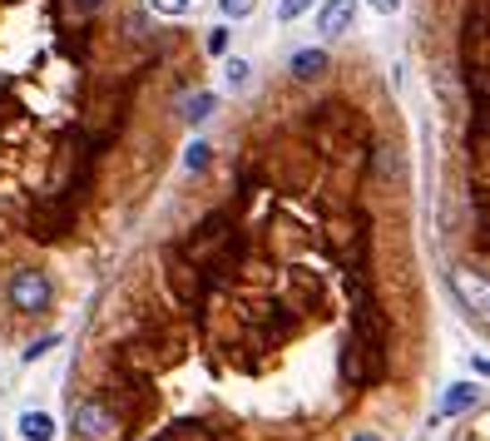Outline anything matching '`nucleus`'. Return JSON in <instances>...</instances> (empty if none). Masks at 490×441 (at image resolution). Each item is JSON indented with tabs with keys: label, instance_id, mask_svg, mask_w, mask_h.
<instances>
[{
	"label": "nucleus",
	"instance_id": "obj_14",
	"mask_svg": "<svg viewBox=\"0 0 490 441\" xmlns=\"http://www.w3.org/2000/svg\"><path fill=\"white\" fill-rule=\"evenodd\" d=\"M308 5H312V0H283V5H277V21H298Z\"/></svg>",
	"mask_w": 490,
	"mask_h": 441
},
{
	"label": "nucleus",
	"instance_id": "obj_7",
	"mask_svg": "<svg viewBox=\"0 0 490 441\" xmlns=\"http://www.w3.org/2000/svg\"><path fill=\"white\" fill-rule=\"evenodd\" d=\"M21 437L25 441H50L55 437V417H45V411H25V417H21Z\"/></svg>",
	"mask_w": 490,
	"mask_h": 441
},
{
	"label": "nucleus",
	"instance_id": "obj_2",
	"mask_svg": "<svg viewBox=\"0 0 490 441\" xmlns=\"http://www.w3.org/2000/svg\"><path fill=\"white\" fill-rule=\"evenodd\" d=\"M114 402L109 397H85L75 407V431L80 437H109V431H114Z\"/></svg>",
	"mask_w": 490,
	"mask_h": 441
},
{
	"label": "nucleus",
	"instance_id": "obj_12",
	"mask_svg": "<svg viewBox=\"0 0 490 441\" xmlns=\"http://www.w3.org/2000/svg\"><path fill=\"white\" fill-rule=\"evenodd\" d=\"M224 75H228V85H233V89H243L253 70H248V60H228V70H224Z\"/></svg>",
	"mask_w": 490,
	"mask_h": 441
},
{
	"label": "nucleus",
	"instance_id": "obj_6",
	"mask_svg": "<svg viewBox=\"0 0 490 441\" xmlns=\"http://www.w3.org/2000/svg\"><path fill=\"white\" fill-rule=\"evenodd\" d=\"M476 397H480V387H476V382H456V387L446 392V402H441V411H446V417H456V411L476 407Z\"/></svg>",
	"mask_w": 490,
	"mask_h": 441
},
{
	"label": "nucleus",
	"instance_id": "obj_17",
	"mask_svg": "<svg viewBox=\"0 0 490 441\" xmlns=\"http://www.w3.org/2000/svg\"><path fill=\"white\" fill-rule=\"evenodd\" d=\"M70 5H75V11H85V15H89V11H99V5H105V0H70Z\"/></svg>",
	"mask_w": 490,
	"mask_h": 441
},
{
	"label": "nucleus",
	"instance_id": "obj_3",
	"mask_svg": "<svg viewBox=\"0 0 490 441\" xmlns=\"http://www.w3.org/2000/svg\"><path fill=\"white\" fill-rule=\"evenodd\" d=\"M451 288H456V298L466 302L470 312H480V318H490V278L476 268H456L451 273Z\"/></svg>",
	"mask_w": 490,
	"mask_h": 441
},
{
	"label": "nucleus",
	"instance_id": "obj_15",
	"mask_svg": "<svg viewBox=\"0 0 490 441\" xmlns=\"http://www.w3.org/2000/svg\"><path fill=\"white\" fill-rule=\"evenodd\" d=\"M154 11H164V15H183L189 11V0H149Z\"/></svg>",
	"mask_w": 490,
	"mask_h": 441
},
{
	"label": "nucleus",
	"instance_id": "obj_19",
	"mask_svg": "<svg viewBox=\"0 0 490 441\" xmlns=\"http://www.w3.org/2000/svg\"><path fill=\"white\" fill-rule=\"evenodd\" d=\"M352 441H382L376 431H352Z\"/></svg>",
	"mask_w": 490,
	"mask_h": 441
},
{
	"label": "nucleus",
	"instance_id": "obj_9",
	"mask_svg": "<svg viewBox=\"0 0 490 441\" xmlns=\"http://www.w3.org/2000/svg\"><path fill=\"white\" fill-rule=\"evenodd\" d=\"M372 174H376L382 183H392V179H396V149H376V154H372Z\"/></svg>",
	"mask_w": 490,
	"mask_h": 441
},
{
	"label": "nucleus",
	"instance_id": "obj_16",
	"mask_svg": "<svg viewBox=\"0 0 490 441\" xmlns=\"http://www.w3.org/2000/svg\"><path fill=\"white\" fill-rule=\"evenodd\" d=\"M60 343V337H40V343H30V352H25V362H35V357H45L50 347Z\"/></svg>",
	"mask_w": 490,
	"mask_h": 441
},
{
	"label": "nucleus",
	"instance_id": "obj_4",
	"mask_svg": "<svg viewBox=\"0 0 490 441\" xmlns=\"http://www.w3.org/2000/svg\"><path fill=\"white\" fill-rule=\"evenodd\" d=\"M352 21H357V0H327L322 15H317V30L322 35H347Z\"/></svg>",
	"mask_w": 490,
	"mask_h": 441
},
{
	"label": "nucleus",
	"instance_id": "obj_1",
	"mask_svg": "<svg viewBox=\"0 0 490 441\" xmlns=\"http://www.w3.org/2000/svg\"><path fill=\"white\" fill-rule=\"evenodd\" d=\"M5 298H11V308L15 312H50V302H55V283L45 278L40 268H15L11 273V283H5Z\"/></svg>",
	"mask_w": 490,
	"mask_h": 441
},
{
	"label": "nucleus",
	"instance_id": "obj_8",
	"mask_svg": "<svg viewBox=\"0 0 490 441\" xmlns=\"http://www.w3.org/2000/svg\"><path fill=\"white\" fill-rule=\"evenodd\" d=\"M208 114H214V95H208V89H203V95H189V99H183V119H189V124H203Z\"/></svg>",
	"mask_w": 490,
	"mask_h": 441
},
{
	"label": "nucleus",
	"instance_id": "obj_5",
	"mask_svg": "<svg viewBox=\"0 0 490 441\" xmlns=\"http://www.w3.org/2000/svg\"><path fill=\"white\" fill-rule=\"evenodd\" d=\"M288 70L298 80H317V75H327V55H322V50H298Z\"/></svg>",
	"mask_w": 490,
	"mask_h": 441
},
{
	"label": "nucleus",
	"instance_id": "obj_18",
	"mask_svg": "<svg viewBox=\"0 0 490 441\" xmlns=\"http://www.w3.org/2000/svg\"><path fill=\"white\" fill-rule=\"evenodd\" d=\"M372 5H376V11H382V15H392L396 5H401V0H372Z\"/></svg>",
	"mask_w": 490,
	"mask_h": 441
},
{
	"label": "nucleus",
	"instance_id": "obj_11",
	"mask_svg": "<svg viewBox=\"0 0 490 441\" xmlns=\"http://www.w3.org/2000/svg\"><path fill=\"white\" fill-rule=\"evenodd\" d=\"M203 50H208V55H228V25H214V30L203 35Z\"/></svg>",
	"mask_w": 490,
	"mask_h": 441
},
{
	"label": "nucleus",
	"instance_id": "obj_20",
	"mask_svg": "<svg viewBox=\"0 0 490 441\" xmlns=\"http://www.w3.org/2000/svg\"><path fill=\"white\" fill-rule=\"evenodd\" d=\"M476 372H490V357H476Z\"/></svg>",
	"mask_w": 490,
	"mask_h": 441
},
{
	"label": "nucleus",
	"instance_id": "obj_10",
	"mask_svg": "<svg viewBox=\"0 0 490 441\" xmlns=\"http://www.w3.org/2000/svg\"><path fill=\"white\" fill-rule=\"evenodd\" d=\"M208 159H214V149H208V144H189V154H183V169L199 174V169H208Z\"/></svg>",
	"mask_w": 490,
	"mask_h": 441
},
{
	"label": "nucleus",
	"instance_id": "obj_13",
	"mask_svg": "<svg viewBox=\"0 0 490 441\" xmlns=\"http://www.w3.org/2000/svg\"><path fill=\"white\" fill-rule=\"evenodd\" d=\"M218 5H224L228 21H243V15H253V0H218Z\"/></svg>",
	"mask_w": 490,
	"mask_h": 441
}]
</instances>
